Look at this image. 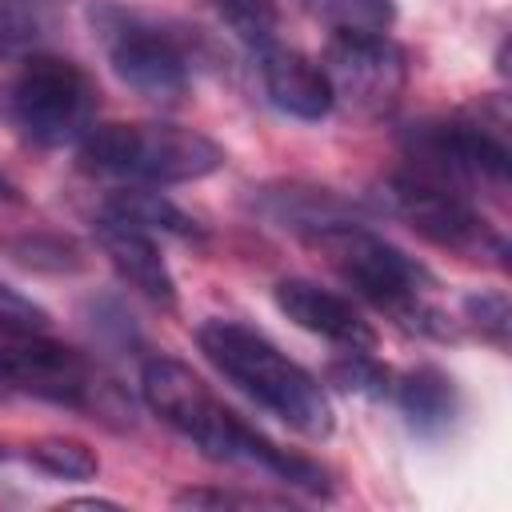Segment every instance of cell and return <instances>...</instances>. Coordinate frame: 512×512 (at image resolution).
Returning a JSON list of instances; mask_svg holds the SVG:
<instances>
[{"mask_svg": "<svg viewBox=\"0 0 512 512\" xmlns=\"http://www.w3.org/2000/svg\"><path fill=\"white\" fill-rule=\"evenodd\" d=\"M404 160L412 172L444 180L460 192L508 188V144L476 116H428L404 132Z\"/></svg>", "mask_w": 512, "mask_h": 512, "instance_id": "8", "label": "cell"}, {"mask_svg": "<svg viewBox=\"0 0 512 512\" xmlns=\"http://www.w3.org/2000/svg\"><path fill=\"white\" fill-rule=\"evenodd\" d=\"M176 508H280L284 500H272V496H260V492H232V488H184L172 496Z\"/></svg>", "mask_w": 512, "mask_h": 512, "instance_id": "21", "label": "cell"}, {"mask_svg": "<svg viewBox=\"0 0 512 512\" xmlns=\"http://www.w3.org/2000/svg\"><path fill=\"white\" fill-rule=\"evenodd\" d=\"M324 72L336 96H348L360 112H384L404 88V52L388 36H332Z\"/></svg>", "mask_w": 512, "mask_h": 512, "instance_id": "9", "label": "cell"}, {"mask_svg": "<svg viewBox=\"0 0 512 512\" xmlns=\"http://www.w3.org/2000/svg\"><path fill=\"white\" fill-rule=\"evenodd\" d=\"M68 508H120L116 500H100V496H84V500H68Z\"/></svg>", "mask_w": 512, "mask_h": 512, "instance_id": "23", "label": "cell"}, {"mask_svg": "<svg viewBox=\"0 0 512 512\" xmlns=\"http://www.w3.org/2000/svg\"><path fill=\"white\" fill-rule=\"evenodd\" d=\"M308 244L324 256V264L372 308L388 312L396 324L424 332V336H440L448 340V316L432 304V288L436 276L408 256L404 248H396L392 240H384L380 232L356 224V220H324L316 228H308Z\"/></svg>", "mask_w": 512, "mask_h": 512, "instance_id": "2", "label": "cell"}, {"mask_svg": "<svg viewBox=\"0 0 512 512\" xmlns=\"http://www.w3.org/2000/svg\"><path fill=\"white\" fill-rule=\"evenodd\" d=\"M196 344L224 380H232L244 396H252L260 408H268L292 432H300L308 440L332 436L328 392L320 388V380L308 368H300L288 352H280L264 332H256L240 320L212 316L196 328Z\"/></svg>", "mask_w": 512, "mask_h": 512, "instance_id": "3", "label": "cell"}, {"mask_svg": "<svg viewBox=\"0 0 512 512\" xmlns=\"http://www.w3.org/2000/svg\"><path fill=\"white\" fill-rule=\"evenodd\" d=\"M328 376H332L336 388L356 392V396L380 400V396L392 392V376H388V368H380V364L372 360V352L344 348V360H332V364H328Z\"/></svg>", "mask_w": 512, "mask_h": 512, "instance_id": "19", "label": "cell"}, {"mask_svg": "<svg viewBox=\"0 0 512 512\" xmlns=\"http://www.w3.org/2000/svg\"><path fill=\"white\" fill-rule=\"evenodd\" d=\"M56 0H0V52L28 48L52 28Z\"/></svg>", "mask_w": 512, "mask_h": 512, "instance_id": "17", "label": "cell"}, {"mask_svg": "<svg viewBox=\"0 0 512 512\" xmlns=\"http://www.w3.org/2000/svg\"><path fill=\"white\" fill-rule=\"evenodd\" d=\"M208 4L248 52H260L264 44L280 40V4L276 0H208Z\"/></svg>", "mask_w": 512, "mask_h": 512, "instance_id": "15", "label": "cell"}, {"mask_svg": "<svg viewBox=\"0 0 512 512\" xmlns=\"http://www.w3.org/2000/svg\"><path fill=\"white\" fill-rule=\"evenodd\" d=\"M140 396L152 408V416H160L172 432H180L208 460L256 468V472L276 476L280 484H292V488H304L316 496L332 492L328 472L316 460L296 456V452L280 448L276 440H268L240 412H232L188 364H180L172 356H148L140 368Z\"/></svg>", "mask_w": 512, "mask_h": 512, "instance_id": "1", "label": "cell"}, {"mask_svg": "<svg viewBox=\"0 0 512 512\" xmlns=\"http://www.w3.org/2000/svg\"><path fill=\"white\" fill-rule=\"evenodd\" d=\"M104 212H116V216H124V220H132L136 228H144V232H164V236H180V240H200L204 232H200V224L184 212V208H176L168 196H160V192H148L144 184H136V188H120V192H112L108 200H104Z\"/></svg>", "mask_w": 512, "mask_h": 512, "instance_id": "14", "label": "cell"}, {"mask_svg": "<svg viewBox=\"0 0 512 512\" xmlns=\"http://www.w3.org/2000/svg\"><path fill=\"white\" fill-rule=\"evenodd\" d=\"M332 36H388L396 0H328Z\"/></svg>", "mask_w": 512, "mask_h": 512, "instance_id": "18", "label": "cell"}, {"mask_svg": "<svg viewBox=\"0 0 512 512\" xmlns=\"http://www.w3.org/2000/svg\"><path fill=\"white\" fill-rule=\"evenodd\" d=\"M92 232H96L100 252L116 268V276L136 296H144L156 308H176V276H172V268H168V260H164V252H160L152 232L136 228L132 220H124L116 212H100Z\"/></svg>", "mask_w": 512, "mask_h": 512, "instance_id": "11", "label": "cell"}, {"mask_svg": "<svg viewBox=\"0 0 512 512\" xmlns=\"http://www.w3.org/2000/svg\"><path fill=\"white\" fill-rule=\"evenodd\" d=\"M88 24L104 48L108 68L136 96L152 104H176L192 84L188 40L176 36L164 20L124 8L120 0H88Z\"/></svg>", "mask_w": 512, "mask_h": 512, "instance_id": "6", "label": "cell"}, {"mask_svg": "<svg viewBox=\"0 0 512 512\" xmlns=\"http://www.w3.org/2000/svg\"><path fill=\"white\" fill-rule=\"evenodd\" d=\"M0 324H16V328H48V312L24 296L20 288H12L8 280H0Z\"/></svg>", "mask_w": 512, "mask_h": 512, "instance_id": "22", "label": "cell"}, {"mask_svg": "<svg viewBox=\"0 0 512 512\" xmlns=\"http://www.w3.org/2000/svg\"><path fill=\"white\" fill-rule=\"evenodd\" d=\"M12 200H16V188H12V184L0 176V204H12Z\"/></svg>", "mask_w": 512, "mask_h": 512, "instance_id": "24", "label": "cell"}, {"mask_svg": "<svg viewBox=\"0 0 512 512\" xmlns=\"http://www.w3.org/2000/svg\"><path fill=\"white\" fill-rule=\"evenodd\" d=\"M272 300L296 328H304L336 348H356V352L376 348V328L364 320V312L348 296H340L316 280L284 276V280H276Z\"/></svg>", "mask_w": 512, "mask_h": 512, "instance_id": "10", "label": "cell"}, {"mask_svg": "<svg viewBox=\"0 0 512 512\" xmlns=\"http://www.w3.org/2000/svg\"><path fill=\"white\" fill-rule=\"evenodd\" d=\"M92 116L96 84L68 56L32 52L0 80V124L32 148L80 144Z\"/></svg>", "mask_w": 512, "mask_h": 512, "instance_id": "4", "label": "cell"}, {"mask_svg": "<svg viewBox=\"0 0 512 512\" xmlns=\"http://www.w3.org/2000/svg\"><path fill=\"white\" fill-rule=\"evenodd\" d=\"M396 404H400V416L404 424L420 436V440H436L444 436L456 416H460V388L456 380L436 368V364H420L412 368L396 388H392Z\"/></svg>", "mask_w": 512, "mask_h": 512, "instance_id": "13", "label": "cell"}, {"mask_svg": "<svg viewBox=\"0 0 512 512\" xmlns=\"http://www.w3.org/2000/svg\"><path fill=\"white\" fill-rule=\"evenodd\" d=\"M0 456H4V448H0Z\"/></svg>", "mask_w": 512, "mask_h": 512, "instance_id": "25", "label": "cell"}, {"mask_svg": "<svg viewBox=\"0 0 512 512\" xmlns=\"http://www.w3.org/2000/svg\"><path fill=\"white\" fill-rule=\"evenodd\" d=\"M388 204L392 212L416 232L424 236L428 244L436 248H448L464 260H492V264H504L508 256V240L504 232L472 204L468 192L444 184V180H432L424 172H396L388 180Z\"/></svg>", "mask_w": 512, "mask_h": 512, "instance_id": "7", "label": "cell"}, {"mask_svg": "<svg viewBox=\"0 0 512 512\" xmlns=\"http://www.w3.org/2000/svg\"><path fill=\"white\" fill-rule=\"evenodd\" d=\"M256 68H260V84L264 96L272 100V108H280L292 120H324L336 104L332 80L324 72V64H316L312 56H304L300 48L272 40L260 52H252Z\"/></svg>", "mask_w": 512, "mask_h": 512, "instance_id": "12", "label": "cell"}, {"mask_svg": "<svg viewBox=\"0 0 512 512\" xmlns=\"http://www.w3.org/2000/svg\"><path fill=\"white\" fill-rule=\"evenodd\" d=\"M464 320H468L484 340H492L500 352L508 348L512 312H508V296H504V292H468V296H464Z\"/></svg>", "mask_w": 512, "mask_h": 512, "instance_id": "20", "label": "cell"}, {"mask_svg": "<svg viewBox=\"0 0 512 512\" xmlns=\"http://www.w3.org/2000/svg\"><path fill=\"white\" fill-rule=\"evenodd\" d=\"M80 160L92 172L120 176L128 184L164 188L204 180L224 164V148L184 124L132 120V124H92L80 140Z\"/></svg>", "mask_w": 512, "mask_h": 512, "instance_id": "5", "label": "cell"}, {"mask_svg": "<svg viewBox=\"0 0 512 512\" xmlns=\"http://www.w3.org/2000/svg\"><path fill=\"white\" fill-rule=\"evenodd\" d=\"M24 456H28V464H36L40 472H48L56 480H92L100 472L96 448L76 436H40L28 444Z\"/></svg>", "mask_w": 512, "mask_h": 512, "instance_id": "16", "label": "cell"}]
</instances>
